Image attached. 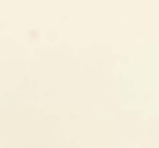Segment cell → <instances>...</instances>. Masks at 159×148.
Segmentation results:
<instances>
[]
</instances>
